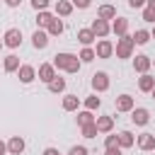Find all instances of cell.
<instances>
[{
	"label": "cell",
	"mask_w": 155,
	"mask_h": 155,
	"mask_svg": "<svg viewBox=\"0 0 155 155\" xmlns=\"http://www.w3.org/2000/svg\"><path fill=\"white\" fill-rule=\"evenodd\" d=\"M104 155H124V153H121V148H107Z\"/></svg>",
	"instance_id": "74e56055"
},
{
	"label": "cell",
	"mask_w": 155,
	"mask_h": 155,
	"mask_svg": "<svg viewBox=\"0 0 155 155\" xmlns=\"http://www.w3.org/2000/svg\"><path fill=\"white\" fill-rule=\"evenodd\" d=\"M94 39H97V36L92 34V29H80V31H78V41H80L82 46H90Z\"/></svg>",
	"instance_id": "603a6c76"
},
{
	"label": "cell",
	"mask_w": 155,
	"mask_h": 155,
	"mask_svg": "<svg viewBox=\"0 0 155 155\" xmlns=\"http://www.w3.org/2000/svg\"><path fill=\"white\" fill-rule=\"evenodd\" d=\"M31 7H34L36 12H44V10L48 7V0H31Z\"/></svg>",
	"instance_id": "1f68e13d"
},
{
	"label": "cell",
	"mask_w": 155,
	"mask_h": 155,
	"mask_svg": "<svg viewBox=\"0 0 155 155\" xmlns=\"http://www.w3.org/2000/svg\"><path fill=\"white\" fill-rule=\"evenodd\" d=\"M150 39H155V27H153V31H150Z\"/></svg>",
	"instance_id": "b9f144b4"
},
{
	"label": "cell",
	"mask_w": 155,
	"mask_h": 155,
	"mask_svg": "<svg viewBox=\"0 0 155 155\" xmlns=\"http://www.w3.org/2000/svg\"><path fill=\"white\" fill-rule=\"evenodd\" d=\"M19 44H22V31H19V29H15V27H12V29H7V31H5V36H2V46H7V48H17Z\"/></svg>",
	"instance_id": "3957f363"
},
{
	"label": "cell",
	"mask_w": 155,
	"mask_h": 155,
	"mask_svg": "<svg viewBox=\"0 0 155 155\" xmlns=\"http://www.w3.org/2000/svg\"><path fill=\"white\" fill-rule=\"evenodd\" d=\"M111 53H114V44L107 41V39H102V41L97 44V48H94V56H97V58H109Z\"/></svg>",
	"instance_id": "52a82bcc"
},
{
	"label": "cell",
	"mask_w": 155,
	"mask_h": 155,
	"mask_svg": "<svg viewBox=\"0 0 155 155\" xmlns=\"http://www.w3.org/2000/svg\"><path fill=\"white\" fill-rule=\"evenodd\" d=\"M136 143H138L140 150H155V136L153 133H140Z\"/></svg>",
	"instance_id": "9a60e30c"
},
{
	"label": "cell",
	"mask_w": 155,
	"mask_h": 155,
	"mask_svg": "<svg viewBox=\"0 0 155 155\" xmlns=\"http://www.w3.org/2000/svg\"><path fill=\"white\" fill-rule=\"evenodd\" d=\"M116 138H119V148H131V145H136V138H133L131 131H121Z\"/></svg>",
	"instance_id": "44dd1931"
},
{
	"label": "cell",
	"mask_w": 155,
	"mask_h": 155,
	"mask_svg": "<svg viewBox=\"0 0 155 155\" xmlns=\"http://www.w3.org/2000/svg\"><path fill=\"white\" fill-rule=\"evenodd\" d=\"M80 133H82L85 138H94L99 131H97V126H94V124H87V126H82V128H80Z\"/></svg>",
	"instance_id": "4dcf8cb0"
},
{
	"label": "cell",
	"mask_w": 155,
	"mask_h": 155,
	"mask_svg": "<svg viewBox=\"0 0 155 155\" xmlns=\"http://www.w3.org/2000/svg\"><path fill=\"white\" fill-rule=\"evenodd\" d=\"M46 31H48V36H61V34H63V19H58V17H56V19L48 24V29H46Z\"/></svg>",
	"instance_id": "d4e9b609"
},
{
	"label": "cell",
	"mask_w": 155,
	"mask_h": 155,
	"mask_svg": "<svg viewBox=\"0 0 155 155\" xmlns=\"http://www.w3.org/2000/svg\"><path fill=\"white\" fill-rule=\"evenodd\" d=\"M150 65H153V58H150V56H145V53H140V56H136V58H133V70H136V73H140V75H143V73H148V68H150Z\"/></svg>",
	"instance_id": "8992f818"
},
{
	"label": "cell",
	"mask_w": 155,
	"mask_h": 155,
	"mask_svg": "<svg viewBox=\"0 0 155 155\" xmlns=\"http://www.w3.org/2000/svg\"><path fill=\"white\" fill-rule=\"evenodd\" d=\"M73 5L80 7V10H85V7H90V0H73Z\"/></svg>",
	"instance_id": "8d00e7d4"
},
{
	"label": "cell",
	"mask_w": 155,
	"mask_h": 155,
	"mask_svg": "<svg viewBox=\"0 0 155 155\" xmlns=\"http://www.w3.org/2000/svg\"><path fill=\"white\" fill-rule=\"evenodd\" d=\"M70 155H87V148L85 145H73L70 148Z\"/></svg>",
	"instance_id": "e575fe53"
},
{
	"label": "cell",
	"mask_w": 155,
	"mask_h": 155,
	"mask_svg": "<svg viewBox=\"0 0 155 155\" xmlns=\"http://www.w3.org/2000/svg\"><path fill=\"white\" fill-rule=\"evenodd\" d=\"M136 104H133V97L131 94H119L116 97V111H131Z\"/></svg>",
	"instance_id": "5bb4252c"
},
{
	"label": "cell",
	"mask_w": 155,
	"mask_h": 155,
	"mask_svg": "<svg viewBox=\"0 0 155 155\" xmlns=\"http://www.w3.org/2000/svg\"><path fill=\"white\" fill-rule=\"evenodd\" d=\"M5 153H7V143H5V140H0V155H5Z\"/></svg>",
	"instance_id": "60d3db41"
},
{
	"label": "cell",
	"mask_w": 155,
	"mask_h": 155,
	"mask_svg": "<svg viewBox=\"0 0 155 155\" xmlns=\"http://www.w3.org/2000/svg\"><path fill=\"white\" fill-rule=\"evenodd\" d=\"M150 41V31H145V29H138L136 34H133V44H138V46H145Z\"/></svg>",
	"instance_id": "4316f807"
},
{
	"label": "cell",
	"mask_w": 155,
	"mask_h": 155,
	"mask_svg": "<svg viewBox=\"0 0 155 155\" xmlns=\"http://www.w3.org/2000/svg\"><path fill=\"white\" fill-rule=\"evenodd\" d=\"M80 58L73 56V53H56L53 56V68L58 70H65V73H78L80 70Z\"/></svg>",
	"instance_id": "6da1fadb"
},
{
	"label": "cell",
	"mask_w": 155,
	"mask_h": 155,
	"mask_svg": "<svg viewBox=\"0 0 155 155\" xmlns=\"http://www.w3.org/2000/svg\"><path fill=\"white\" fill-rule=\"evenodd\" d=\"M31 44H34V48H46L48 46V31L46 29H36L34 36H31Z\"/></svg>",
	"instance_id": "30bf717a"
},
{
	"label": "cell",
	"mask_w": 155,
	"mask_h": 155,
	"mask_svg": "<svg viewBox=\"0 0 155 155\" xmlns=\"http://www.w3.org/2000/svg\"><path fill=\"white\" fill-rule=\"evenodd\" d=\"M78 58H80V63H92V61H94L97 56H94V48H90V46H85V48L80 51V56H78Z\"/></svg>",
	"instance_id": "83f0119b"
},
{
	"label": "cell",
	"mask_w": 155,
	"mask_h": 155,
	"mask_svg": "<svg viewBox=\"0 0 155 155\" xmlns=\"http://www.w3.org/2000/svg\"><path fill=\"white\" fill-rule=\"evenodd\" d=\"M2 68H5V73H15V70H19V58H17L15 53L5 56V61H2Z\"/></svg>",
	"instance_id": "d6986e66"
},
{
	"label": "cell",
	"mask_w": 155,
	"mask_h": 155,
	"mask_svg": "<svg viewBox=\"0 0 155 155\" xmlns=\"http://www.w3.org/2000/svg\"><path fill=\"white\" fill-rule=\"evenodd\" d=\"M87 124H94V116H92V111H87V109H85V111H80V114H78V126L82 128V126H87Z\"/></svg>",
	"instance_id": "f1b7e54d"
},
{
	"label": "cell",
	"mask_w": 155,
	"mask_h": 155,
	"mask_svg": "<svg viewBox=\"0 0 155 155\" xmlns=\"http://www.w3.org/2000/svg\"><path fill=\"white\" fill-rule=\"evenodd\" d=\"M131 121H133L136 126H145V124L150 121V111L143 109V107H133V109H131Z\"/></svg>",
	"instance_id": "277c9868"
},
{
	"label": "cell",
	"mask_w": 155,
	"mask_h": 155,
	"mask_svg": "<svg viewBox=\"0 0 155 155\" xmlns=\"http://www.w3.org/2000/svg\"><path fill=\"white\" fill-rule=\"evenodd\" d=\"M17 75H19V82H24V85H29L34 78H36V70L31 68V65H19V70H17Z\"/></svg>",
	"instance_id": "4fadbf2b"
},
{
	"label": "cell",
	"mask_w": 155,
	"mask_h": 155,
	"mask_svg": "<svg viewBox=\"0 0 155 155\" xmlns=\"http://www.w3.org/2000/svg\"><path fill=\"white\" fill-rule=\"evenodd\" d=\"M128 7L138 10V7H145V0H128Z\"/></svg>",
	"instance_id": "d590c367"
},
{
	"label": "cell",
	"mask_w": 155,
	"mask_h": 155,
	"mask_svg": "<svg viewBox=\"0 0 155 155\" xmlns=\"http://www.w3.org/2000/svg\"><path fill=\"white\" fill-rule=\"evenodd\" d=\"M7 153H12V155H22V153H24V138L12 136V138L7 140Z\"/></svg>",
	"instance_id": "7c38bea8"
},
{
	"label": "cell",
	"mask_w": 155,
	"mask_h": 155,
	"mask_svg": "<svg viewBox=\"0 0 155 155\" xmlns=\"http://www.w3.org/2000/svg\"><path fill=\"white\" fill-rule=\"evenodd\" d=\"M61 107H63V111H75V109L80 107V99H78V94H65Z\"/></svg>",
	"instance_id": "ffe728a7"
},
{
	"label": "cell",
	"mask_w": 155,
	"mask_h": 155,
	"mask_svg": "<svg viewBox=\"0 0 155 155\" xmlns=\"http://www.w3.org/2000/svg\"><path fill=\"white\" fill-rule=\"evenodd\" d=\"M0 48H2V39H0Z\"/></svg>",
	"instance_id": "ee69618b"
},
{
	"label": "cell",
	"mask_w": 155,
	"mask_h": 155,
	"mask_svg": "<svg viewBox=\"0 0 155 155\" xmlns=\"http://www.w3.org/2000/svg\"><path fill=\"white\" fill-rule=\"evenodd\" d=\"M53 19H56V17H53L51 12H46V10H44V12H39V17H36V24H39L41 29H48V24H51Z\"/></svg>",
	"instance_id": "cb8c5ba5"
},
{
	"label": "cell",
	"mask_w": 155,
	"mask_h": 155,
	"mask_svg": "<svg viewBox=\"0 0 155 155\" xmlns=\"http://www.w3.org/2000/svg\"><path fill=\"white\" fill-rule=\"evenodd\" d=\"M90 29H92V34H94V36H99V39H104V36H107V34L111 31V24L97 17V19L92 22V27H90Z\"/></svg>",
	"instance_id": "5b68a950"
},
{
	"label": "cell",
	"mask_w": 155,
	"mask_h": 155,
	"mask_svg": "<svg viewBox=\"0 0 155 155\" xmlns=\"http://www.w3.org/2000/svg\"><path fill=\"white\" fill-rule=\"evenodd\" d=\"M143 19H145V22H155V10L143 7Z\"/></svg>",
	"instance_id": "836d02e7"
},
{
	"label": "cell",
	"mask_w": 155,
	"mask_h": 155,
	"mask_svg": "<svg viewBox=\"0 0 155 155\" xmlns=\"http://www.w3.org/2000/svg\"><path fill=\"white\" fill-rule=\"evenodd\" d=\"M53 78H56V68H53V63H44V65L39 68V80L48 85Z\"/></svg>",
	"instance_id": "8fae6325"
},
{
	"label": "cell",
	"mask_w": 155,
	"mask_h": 155,
	"mask_svg": "<svg viewBox=\"0 0 155 155\" xmlns=\"http://www.w3.org/2000/svg\"><path fill=\"white\" fill-rule=\"evenodd\" d=\"M153 87H155V78L148 75V73H143V75L138 78V90H140V92H150Z\"/></svg>",
	"instance_id": "e0dca14e"
},
{
	"label": "cell",
	"mask_w": 155,
	"mask_h": 155,
	"mask_svg": "<svg viewBox=\"0 0 155 155\" xmlns=\"http://www.w3.org/2000/svg\"><path fill=\"white\" fill-rule=\"evenodd\" d=\"M153 10H155V7H153Z\"/></svg>",
	"instance_id": "f6af8a7d"
},
{
	"label": "cell",
	"mask_w": 155,
	"mask_h": 155,
	"mask_svg": "<svg viewBox=\"0 0 155 155\" xmlns=\"http://www.w3.org/2000/svg\"><path fill=\"white\" fill-rule=\"evenodd\" d=\"M48 90H51L53 94L63 92V90H65V78H58V75H56V78H53V80L48 82Z\"/></svg>",
	"instance_id": "484cf974"
},
{
	"label": "cell",
	"mask_w": 155,
	"mask_h": 155,
	"mask_svg": "<svg viewBox=\"0 0 155 155\" xmlns=\"http://www.w3.org/2000/svg\"><path fill=\"white\" fill-rule=\"evenodd\" d=\"M19 2H22V0H5V5H7V7H17Z\"/></svg>",
	"instance_id": "f35d334b"
},
{
	"label": "cell",
	"mask_w": 155,
	"mask_h": 155,
	"mask_svg": "<svg viewBox=\"0 0 155 155\" xmlns=\"http://www.w3.org/2000/svg\"><path fill=\"white\" fill-rule=\"evenodd\" d=\"M94 126H97L99 133H111V128H114V116H97V119H94Z\"/></svg>",
	"instance_id": "9c48e42d"
},
{
	"label": "cell",
	"mask_w": 155,
	"mask_h": 155,
	"mask_svg": "<svg viewBox=\"0 0 155 155\" xmlns=\"http://www.w3.org/2000/svg\"><path fill=\"white\" fill-rule=\"evenodd\" d=\"M92 87H94L97 92L109 90V75H107V73H94V75H92Z\"/></svg>",
	"instance_id": "ba28073f"
},
{
	"label": "cell",
	"mask_w": 155,
	"mask_h": 155,
	"mask_svg": "<svg viewBox=\"0 0 155 155\" xmlns=\"http://www.w3.org/2000/svg\"><path fill=\"white\" fill-rule=\"evenodd\" d=\"M44 155H61V153H58L56 148H46V150H44Z\"/></svg>",
	"instance_id": "ab89813d"
},
{
	"label": "cell",
	"mask_w": 155,
	"mask_h": 155,
	"mask_svg": "<svg viewBox=\"0 0 155 155\" xmlns=\"http://www.w3.org/2000/svg\"><path fill=\"white\" fill-rule=\"evenodd\" d=\"M126 29H128V19H126V17H114V22H111V31H114L116 36H124Z\"/></svg>",
	"instance_id": "2e32d148"
},
{
	"label": "cell",
	"mask_w": 155,
	"mask_h": 155,
	"mask_svg": "<svg viewBox=\"0 0 155 155\" xmlns=\"http://www.w3.org/2000/svg\"><path fill=\"white\" fill-rule=\"evenodd\" d=\"M99 104H102V99H99L97 94H92V97H87V99H85V109H87V111L99 109Z\"/></svg>",
	"instance_id": "f546056e"
},
{
	"label": "cell",
	"mask_w": 155,
	"mask_h": 155,
	"mask_svg": "<svg viewBox=\"0 0 155 155\" xmlns=\"http://www.w3.org/2000/svg\"><path fill=\"white\" fill-rule=\"evenodd\" d=\"M97 17L104 19V22H109V19L116 17V7H114V5H102V7L97 10Z\"/></svg>",
	"instance_id": "ac0fdd59"
},
{
	"label": "cell",
	"mask_w": 155,
	"mask_h": 155,
	"mask_svg": "<svg viewBox=\"0 0 155 155\" xmlns=\"http://www.w3.org/2000/svg\"><path fill=\"white\" fill-rule=\"evenodd\" d=\"M150 92H153V99H155V87H153V90H150Z\"/></svg>",
	"instance_id": "7bdbcfd3"
},
{
	"label": "cell",
	"mask_w": 155,
	"mask_h": 155,
	"mask_svg": "<svg viewBox=\"0 0 155 155\" xmlns=\"http://www.w3.org/2000/svg\"><path fill=\"white\" fill-rule=\"evenodd\" d=\"M104 148H119V138L116 136H107L104 138Z\"/></svg>",
	"instance_id": "d6a6232c"
},
{
	"label": "cell",
	"mask_w": 155,
	"mask_h": 155,
	"mask_svg": "<svg viewBox=\"0 0 155 155\" xmlns=\"http://www.w3.org/2000/svg\"><path fill=\"white\" fill-rule=\"evenodd\" d=\"M133 48H136V44H133V36H128V34H124V36H119V41H116V56L119 58H131V53H133Z\"/></svg>",
	"instance_id": "7a4b0ae2"
},
{
	"label": "cell",
	"mask_w": 155,
	"mask_h": 155,
	"mask_svg": "<svg viewBox=\"0 0 155 155\" xmlns=\"http://www.w3.org/2000/svg\"><path fill=\"white\" fill-rule=\"evenodd\" d=\"M70 12H73V2H68V0H58V2H56V15L68 17Z\"/></svg>",
	"instance_id": "7402d4cb"
}]
</instances>
